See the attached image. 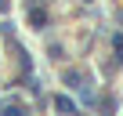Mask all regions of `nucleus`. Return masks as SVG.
<instances>
[{"mask_svg": "<svg viewBox=\"0 0 123 116\" xmlns=\"http://www.w3.org/2000/svg\"><path fill=\"white\" fill-rule=\"evenodd\" d=\"M54 109H58V112H76V102H73L69 94H58V98H54Z\"/></svg>", "mask_w": 123, "mask_h": 116, "instance_id": "obj_1", "label": "nucleus"}, {"mask_svg": "<svg viewBox=\"0 0 123 116\" xmlns=\"http://www.w3.org/2000/svg\"><path fill=\"white\" fill-rule=\"evenodd\" d=\"M29 26H33V29H43V26H47V11L33 7V11H29Z\"/></svg>", "mask_w": 123, "mask_h": 116, "instance_id": "obj_2", "label": "nucleus"}, {"mask_svg": "<svg viewBox=\"0 0 123 116\" xmlns=\"http://www.w3.org/2000/svg\"><path fill=\"white\" fill-rule=\"evenodd\" d=\"M112 51H116L119 62H123V33H119V36H112Z\"/></svg>", "mask_w": 123, "mask_h": 116, "instance_id": "obj_3", "label": "nucleus"}]
</instances>
